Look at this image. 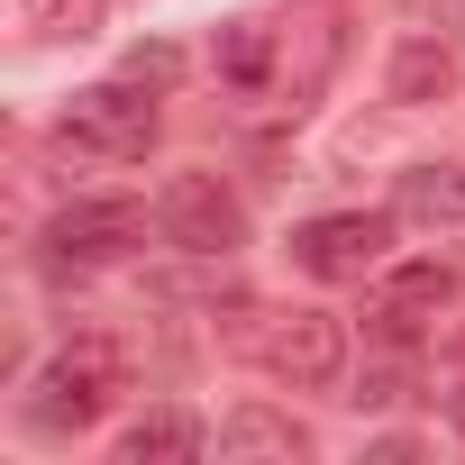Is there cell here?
Listing matches in <instances>:
<instances>
[{
    "label": "cell",
    "mask_w": 465,
    "mask_h": 465,
    "mask_svg": "<svg viewBox=\"0 0 465 465\" xmlns=\"http://www.w3.org/2000/svg\"><path fill=\"white\" fill-rule=\"evenodd\" d=\"M338 55H347V10H338V0H292L283 19H265V83H256V110H292V119H302V110L329 92Z\"/></svg>",
    "instance_id": "cell-1"
},
{
    "label": "cell",
    "mask_w": 465,
    "mask_h": 465,
    "mask_svg": "<svg viewBox=\"0 0 465 465\" xmlns=\"http://www.w3.org/2000/svg\"><path fill=\"white\" fill-rule=\"evenodd\" d=\"M128 392V356L110 347V338H74V347H55L46 356V374H37V429H92L110 401Z\"/></svg>",
    "instance_id": "cell-2"
},
{
    "label": "cell",
    "mask_w": 465,
    "mask_h": 465,
    "mask_svg": "<svg viewBox=\"0 0 465 465\" xmlns=\"http://www.w3.org/2000/svg\"><path fill=\"white\" fill-rule=\"evenodd\" d=\"M392 228H401V210H329V219H302L292 228V265L311 283H365L392 256Z\"/></svg>",
    "instance_id": "cell-3"
},
{
    "label": "cell",
    "mask_w": 465,
    "mask_h": 465,
    "mask_svg": "<svg viewBox=\"0 0 465 465\" xmlns=\"http://www.w3.org/2000/svg\"><path fill=\"white\" fill-rule=\"evenodd\" d=\"M55 137H64L74 155H101V164H146V146H155V101H146L137 83H92V92L64 101Z\"/></svg>",
    "instance_id": "cell-4"
},
{
    "label": "cell",
    "mask_w": 465,
    "mask_h": 465,
    "mask_svg": "<svg viewBox=\"0 0 465 465\" xmlns=\"http://www.w3.org/2000/svg\"><path fill=\"white\" fill-rule=\"evenodd\" d=\"M256 365L292 392H329L347 374V320L338 311H274L256 329Z\"/></svg>",
    "instance_id": "cell-5"
},
{
    "label": "cell",
    "mask_w": 465,
    "mask_h": 465,
    "mask_svg": "<svg viewBox=\"0 0 465 465\" xmlns=\"http://www.w3.org/2000/svg\"><path fill=\"white\" fill-rule=\"evenodd\" d=\"M155 238L183 256H228V247H247V210L219 173H173L155 192Z\"/></svg>",
    "instance_id": "cell-6"
},
{
    "label": "cell",
    "mask_w": 465,
    "mask_h": 465,
    "mask_svg": "<svg viewBox=\"0 0 465 465\" xmlns=\"http://www.w3.org/2000/svg\"><path fill=\"white\" fill-rule=\"evenodd\" d=\"M146 238V210L137 201H74L55 219V265H110Z\"/></svg>",
    "instance_id": "cell-7"
},
{
    "label": "cell",
    "mask_w": 465,
    "mask_h": 465,
    "mask_svg": "<svg viewBox=\"0 0 465 465\" xmlns=\"http://www.w3.org/2000/svg\"><path fill=\"white\" fill-rule=\"evenodd\" d=\"M456 302V274L447 265H392L383 283H374V329L383 338H411L429 311H447Z\"/></svg>",
    "instance_id": "cell-8"
},
{
    "label": "cell",
    "mask_w": 465,
    "mask_h": 465,
    "mask_svg": "<svg viewBox=\"0 0 465 465\" xmlns=\"http://www.w3.org/2000/svg\"><path fill=\"white\" fill-rule=\"evenodd\" d=\"M201 447H210V429H201L192 411H173V401H164V411H146V420H128V429L110 438V456H119V465H192Z\"/></svg>",
    "instance_id": "cell-9"
},
{
    "label": "cell",
    "mask_w": 465,
    "mask_h": 465,
    "mask_svg": "<svg viewBox=\"0 0 465 465\" xmlns=\"http://www.w3.org/2000/svg\"><path fill=\"white\" fill-rule=\"evenodd\" d=\"M219 456H311V429L292 420V411H274V401H238V411H228L219 420V438H210Z\"/></svg>",
    "instance_id": "cell-10"
},
{
    "label": "cell",
    "mask_w": 465,
    "mask_h": 465,
    "mask_svg": "<svg viewBox=\"0 0 465 465\" xmlns=\"http://www.w3.org/2000/svg\"><path fill=\"white\" fill-rule=\"evenodd\" d=\"M401 228H465V164H411L392 183Z\"/></svg>",
    "instance_id": "cell-11"
},
{
    "label": "cell",
    "mask_w": 465,
    "mask_h": 465,
    "mask_svg": "<svg viewBox=\"0 0 465 465\" xmlns=\"http://www.w3.org/2000/svg\"><path fill=\"white\" fill-rule=\"evenodd\" d=\"M383 83H392V101H447V92H456V55H447L438 37H401Z\"/></svg>",
    "instance_id": "cell-12"
},
{
    "label": "cell",
    "mask_w": 465,
    "mask_h": 465,
    "mask_svg": "<svg viewBox=\"0 0 465 465\" xmlns=\"http://www.w3.org/2000/svg\"><path fill=\"white\" fill-rule=\"evenodd\" d=\"M19 37H92L101 28V0H10Z\"/></svg>",
    "instance_id": "cell-13"
},
{
    "label": "cell",
    "mask_w": 465,
    "mask_h": 465,
    "mask_svg": "<svg viewBox=\"0 0 465 465\" xmlns=\"http://www.w3.org/2000/svg\"><path fill=\"white\" fill-rule=\"evenodd\" d=\"M173 74H183L173 46H137V55H128V83H173Z\"/></svg>",
    "instance_id": "cell-14"
},
{
    "label": "cell",
    "mask_w": 465,
    "mask_h": 465,
    "mask_svg": "<svg viewBox=\"0 0 465 465\" xmlns=\"http://www.w3.org/2000/svg\"><path fill=\"white\" fill-rule=\"evenodd\" d=\"M429 10H438V28H447V37H465V0H429Z\"/></svg>",
    "instance_id": "cell-15"
},
{
    "label": "cell",
    "mask_w": 465,
    "mask_h": 465,
    "mask_svg": "<svg viewBox=\"0 0 465 465\" xmlns=\"http://www.w3.org/2000/svg\"><path fill=\"white\" fill-rule=\"evenodd\" d=\"M447 411H456V429H465V383H456V392H447Z\"/></svg>",
    "instance_id": "cell-16"
}]
</instances>
